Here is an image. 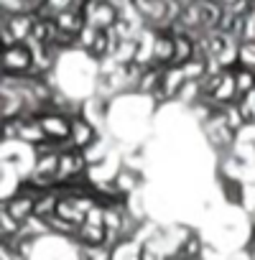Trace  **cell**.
<instances>
[{"label": "cell", "mask_w": 255, "mask_h": 260, "mask_svg": "<svg viewBox=\"0 0 255 260\" xmlns=\"http://www.w3.org/2000/svg\"><path fill=\"white\" fill-rule=\"evenodd\" d=\"M36 72V56L28 41H18L3 51V77H23Z\"/></svg>", "instance_id": "cell-1"}, {"label": "cell", "mask_w": 255, "mask_h": 260, "mask_svg": "<svg viewBox=\"0 0 255 260\" xmlns=\"http://www.w3.org/2000/svg\"><path fill=\"white\" fill-rule=\"evenodd\" d=\"M69 141H72L74 148H82V151H87L89 146H94L97 133H94L92 122L84 120L82 115H72V136H69Z\"/></svg>", "instance_id": "cell-2"}, {"label": "cell", "mask_w": 255, "mask_h": 260, "mask_svg": "<svg viewBox=\"0 0 255 260\" xmlns=\"http://www.w3.org/2000/svg\"><path fill=\"white\" fill-rule=\"evenodd\" d=\"M115 184H117V189H120L122 194L133 191V186H136V174H133V171H128V169H122V171L115 176Z\"/></svg>", "instance_id": "cell-3"}, {"label": "cell", "mask_w": 255, "mask_h": 260, "mask_svg": "<svg viewBox=\"0 0 255 260\" xmlns=\"http://www.w3.org/2000/svg\"><path fill=\"white\" fill-rule=\"evenodd\" d=\"M87 260H110V245H87Z\"/></svg>", "instance_id": "cell-4"}, {"label": "cell", "mask_w": 255, "mask_h": 260, "mask_svg": "<svg viewBox=\"0 0 255 260\" xmlns=\"http://www.w3.org/2000/svg\"><path fill=\"white\" fill-rule=\"evenodd\" d=\"M197 250H199V242H197V237H192V240H186L184 242V257H194L197 255Z\"/></svg>", "instance_id": "cell-5"}]
</instances>
